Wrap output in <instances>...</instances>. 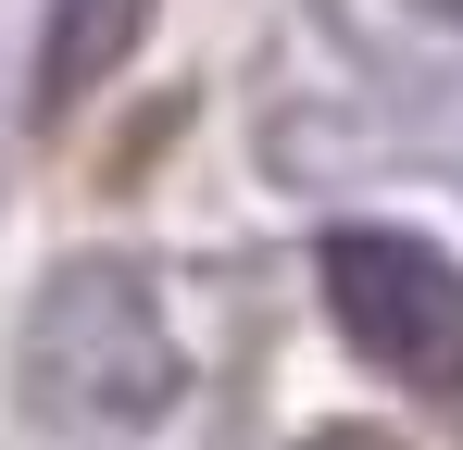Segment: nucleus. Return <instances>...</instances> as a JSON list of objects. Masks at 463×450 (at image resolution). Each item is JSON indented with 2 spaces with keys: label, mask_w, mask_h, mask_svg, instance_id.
<instances>
[{
  "label": "nucleus",
  "mask_w": 463,
  "mask_h": 450,
  "mask_svg": "<svg viewBox=\"0 0 463 450\" xmlns=\"http://www.w3.org/2000/svg\"><path fill=\"white\" fill-rule=\"evenodd\" d=\"M313 288H326V325L351 338V363H376L401 400H439L463 413V263L426 238V225H326L313 238Z\"/></svg>",
  "instance_id": "f257e3e1"
},
{
  "label": "nucleus",
  "mask_w": 463,
  "mask_h": 450,
  "mask_svg": "<svg viewBox=\"0 0 463 450\" xmlns=\"http://www.w3.org/2000/svg\"><path fill=\"white\" fill-rule=\"evenodd\" d=\"M38 388H51L76 426H163L175 388H188V351L163 338V313H151L138 276L76 263L63 288L38 300Z\"/></svg>",
  "instance_id": "f03ea898"
},
{
  "label": "nucleus",
  "mask_w": 463,
  "mask_h": 450,
  "mask_svg": "<svg viewBox=\"0 0 463 450\" xmlns=\"http://www.w3.org/2000/svg\"><path fill=\"white\" fill-rule=\"evenodd\" d=\"M138 38H151V0H51L38 13V63H25V113L38 126L88 113L113 75L138 63Z\"/></svg>",
  "instance_id": "7ed1b4c3"
}]
</instances>
